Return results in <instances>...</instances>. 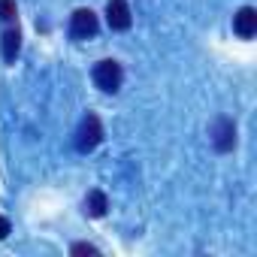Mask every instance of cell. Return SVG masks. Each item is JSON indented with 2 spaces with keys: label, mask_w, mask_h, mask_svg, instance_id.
<instances>
[{
  "label": "cell",
  "mask_w": 257,
  "mask_h": 257,
  "mask_svg": "<svg viewBox=\"0 0 257 257\" xmlns=\"http://www.w3.org/2000/svg\"><path fill=\"white\" fill-rule=\"evenodd\" d=\"M100 140H103V124H100V118L94 112H88L82 118V124H79V131H76V149L82 155H88V152H94L100 146Z\"/></svg>",
  "instance_id": "cell-1"
},
{
  "label": "cell",
  "mask_w": 257,
  "mask_h": 257,
  "mask_svg": "<svg viewBox=\"0 0 257 257\" xmlns=\"http://www.w3.org/2000/svg\"><path fill=\"white\" fill-rule=\"evenodd\" d=\"M121 82H124V70H121L118 61L106 58V61H100V64L94 67V85H97L100 91L115 94V91L121 88Z\"/></svg>",
  "instance_id": "cell-2"
},
{
  "label": "cell",
  "mask_w": 257,
  "mask_h": 257,
  "mask_svg": "<svg viewBox=\"0 0 257 257\" xmlns=\"http://www.w3.org/2000/svg\"><path fill=\"white\" fill-rule=\"evenodd\" d=\"M209 137H212V146L218 152H233V146H236V124H233V118H227V115L215 118L212 127H209Z\"/></svg>",
  "instance_id": "cell-3"
},
{
  "label": "cell",
  "mask_w": 257,
  "mask_h": 257,
  "mask_svg": "<svg viewBox=\"0 0 257 257\" xmlns=\"http://www.w3.org/2000/svg\"><path fill=\"white\" fill-rule=\"evenodd\" d=\"M97 31H100V22H97L94 10L82 7L70 16V37L73 40H91V37H97Z\"/></svg>",
  "instance_id": "cell-4"
},
{
  "label": "cell",
  "mask_w": 257,
  "mask_h": 257,
  "mask_svg": "<svg viewBox=\"0 0 257 257\" xmlns=\"http://www.w3.org/2000/svg\"><path fill=\"white\" fill-rule=\"evenodd\" d=\"M106 22H109L112 31H127L134 25V16H131L127 0H109V4H106Z\"/></svg>",
  "instance_id": "cell-5"
},
{
  "label": "cell",
  "mask_w": 257,
  "mask_h": 257,
  "mask_svg": "<svg viewBox=\"0 0 257 257\" xmlns=\"http://www.w3.org/2000/svg\"><path fill=\"white\" fill-rule=\"evenodd\" d=\"M233 31L242 37V40H251L257 34V10L254 7H242L236 16H233Z\"/></svg>",
  "instance_id": "cell-6"
},
{
  "label": "cell",
  "mask_w": 257,
  "mask_h": 257,
  "mask_svg": "<svg viewBox=\"0 0 257 257\" xmlns=\"http://www.w3.org/2000/svg\"><path fill=\"white\" fill-rule=\"evenodd\" d=\"M19 52H22V34H19V28H7L4 31V43H0V55H4L7 64H16Z\"/></svg>",
  "instance_id": "cell-7"
},
{
  "label": "cell",
  "mask_w": 257,
  "mask_h": 257,
  "mask_svg": "<svg viewBox=\"0 0 257 257\" xmlns=\"http://www.w3.org/2000/svg\"><path fill=\"white\" fill-rule=\"evenodd\" d=\"M106 209H109V200H106L103 191H91V194L85 197V212H88L91 218H103Z\"/></svg>",
  "instance_id": "cell-8"
},
{
  "label": "cell",
  "mask_w": 257,
  "mask_h": 257,
  "mask_svg": "<svg viewBox=\"0 0 257 257\" xmlns=\"http://www.w3.org/2000/svg\"><path fill=\"white\" fill-rule=\"evenodd\" d=\"M16 16H19V13H16V0H0V22L10 28V25L16 22Z\"/></svg>",
  "instance_id": "cell-9"
},
{
  "label": "cell",
  "mask_w": 257,
  "mask_h": 257,
  "mask_svg": "<svg viewBox=\"0 0 257 257\" xmlns=\"http://www.w3.org/2000/svg\"><path fill=\"white\" fill-rule=\"evenodd\" d=\"M70 251H73V254H100V251H97V245H91V242H76Z\"/></svg>",
  "instance_id": "cell-10"
},
{
  "label": "cell",
  "mask_w": 257,
  "mask_h": 257,
  "mask_svg": "<svg viewBox=\"0 0 257 257\" xmlns=\"http://www.w3.org/2000/svg\"><path fill=\"white\" fill-rule=\"evenodd\" d=\"M10 233H13V227H10V221H7L4 215H0V239H7Z\"/></svg>",
  "instance_id": "cell-11"
}]
</instances>
